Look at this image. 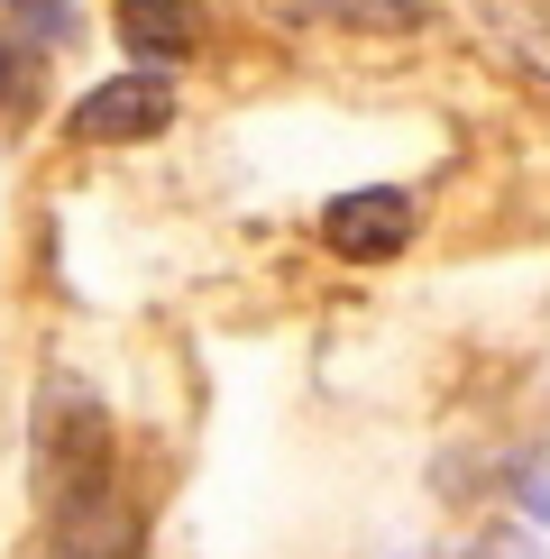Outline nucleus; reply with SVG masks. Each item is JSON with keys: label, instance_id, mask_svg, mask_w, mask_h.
<instances>
[{"label": "nucleus", "instance_id": "nucleus-1", "mask_svg": "<svg viewBox=\"0 0 550 559\" xmlns=\"http://www.w3.org/2000/svg\"><path fill=\"white\" fill-rule=\"evenodd\" d=\"M412 229H422V212H412L404 183H367V193H339L331 212H321V248L349 266H376L395 258V248H412Z\"/></svg>", "mask_w": 550, "mask_h": 559}, {"label": "nucleus", "instance_id": "nucleus-2", "mask_svg": "<svg viewBox=\"0 0 550 559\" xmlns=\"http://www.w3.org/2000/svg\"><path fill=\"white\" fill-rule=\"evenodd\" d=\"M166 120H175V74H110L74 102V138H92V147L166 138Z\"/></svg>", "mask_w": 550, "mask_h": 559}, {"label": "nucleus", "instance_id": "nucleus-3", "mask_svg": "<svg viewBox=\"0 0 550 559\" xmlns=\"http://www.w3.org/2000/svg\"><path fill=\"white\" fill-rule=\"evenodd\" d=\"M110 28H120V46L138 56V74H175V64L202 46L193 0H120V10H110Z\"/></svg>", "mask_w": 550, "mask_h": 559}, {"label": "nucleus", "instance_id": "nucleus-4", "mask_svg": "<svg viewBox=\"0 0 550 559\" xmlns=\"http://www.w3.org/2000/svg\"><path fill=\"white\" fill-rule=\"evenodd\" d=\"M10 37L56 46V37H74V10H64V0H10Z\"/></svg>", "mask_w": 550, "mask_h": 559}, {"label": "nucleus", "instance_id": "nucleus-5", "mask_svg": "<svg viewBox=\"0 0 550 559\" xmlns=\"http://www.w3.org/2000/svg\"><path fill=\"white\" fill-rule=\"evenodd\" d=\"M331 19H349V28H412L422 19V0H321Z\"/></svg>", "mask_w": 550, "mask_h": 559}, {"label": "nucleus", "instance_id": "nucleus-6", "mask_svg": "<svg viewBox=\"0 0 550 559\" xmlns=\"http://www.w3.org/2000/svg\"><path fill=\"white\" fill-rule=\"evenodd\" d=\"M523 514L550 523V459H541V477H523Z\"/></svg>", "mask_w": 550, "mask_h": 559}]
</instances>
